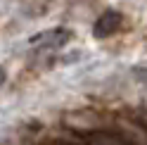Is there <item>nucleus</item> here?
<instances>
[{
	"label": "nucleus",
	"instance_id": "1",
	"mask_svg": "<svg viewBox=\"0 0 147 145\" xmlns=\"http://www.w3.org/2000/svg\"><path fill=\"white\" fill-rule=\"evenodd\" d=\"M62 126L69 129L71 133H76V136H86V138H93V136L107 131L105 117L97 114L95 110H74V112H67L62 117Z\"/></svg>",
	"mask_w": 147,
	"mask_h": 145
},
{
	"label": "nucleus",
	"instance_id": "2",
	"mask_svg": "<svg viewBox=\"0 0 147 145\" xmlns=\"http://www.w3.org/2000/svg\"><path fill=\"white\" fill-rule=\"evenodd\" d=\"M71 41V31L67 29H48L43 33H36L29 38V48L33 50H59Z\"/></svg>",
	"mask_w": 147,
	"mask_h": 145
},
{
	"label": "nucleus",
	"instance_id": "3",
	"mask_svg": "<svg viewBox=\"0 0 147 145\" xmlns=\"http://www.w3.org/2000/svg\"><path fill=\"white\" fill-rule=\"evenodd\" d=\"M121 24H123V14L119 10H105L100 14V19L95 22L93 33H95V38H109L121 29Z\"/></svg>",
	"mask_w": 147,
	"mask_h": 145
},
{
	"label": "nucleus",
	"instance_id": "4",
	"mask_svg": "<svg viewBox=\"0 0 147 145\" xmlns=\"http://www.w3.org/2000/svg\"><path fill=\"white\" fill-rule=\"evenodd\" d=\"M90 143L93 145H131L123 136H119V133H112V131H102V133H97L90 138Z\"/></svg>",
	"mask_w": 147,
	"mask_h": 145
},
{
	"label": "nucleus",
	"instance_id": "5",
	"mask_svg": "<svg viewBox=\"0 0 147 145\" xmlns=\"http://www.w3.org/2000/svg\"><path fill=\"white\" fill-rule=\"evenodd\" d=\"M45 145H69V143H64V140H52V143H45Z\"/></svg>",
	"mask_w": 147,
	"mask_h": 145
},
{
	"label": "nucleus",
	"instance_id": "6",
	"mask_svg": "<svg viewBox=\"0 0 147 145\" xmlns=\"http://www.w3.org/2000/svg\"><path fill=\"white\" fill-rule=\"evenodd\" d=\"M3 81H5V69L0 67V86H3Z\"/></svg>",
	"mask_w": 147,
	"mask_h": 145
},
{
	"label": "nucleus",
	"instance_id": "7",
	"mask_svg": "<svg viewBox=\"0 0 147 145\" xmlns=\"http://www.w3.org/2000/svg\"><path fill=\"white\" fill-rule=\"evenodd\" d=\"M142 126H145V129H147V114H145V119H142Z\"/></svg>",
	"mask_w": 147,
	"mask_h": 145
}]
</instances>
